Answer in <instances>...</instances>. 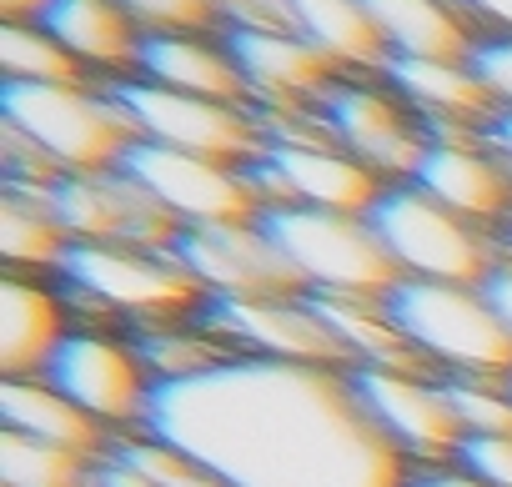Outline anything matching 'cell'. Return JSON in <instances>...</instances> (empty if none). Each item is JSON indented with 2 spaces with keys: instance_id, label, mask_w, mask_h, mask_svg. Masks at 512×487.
<instances>
[{
  "instance_id": "obj_8",
  "label": "cell",
  "mask_w": 512,
  "mask_h": 487,
  "mask_svg": "<svg viewBox=\"0 0 512 487\" xmlns=\"http://www.w3.org/2000/svg\"><path fill=\"white\" fill-rule=\"evenodd\" d=\"M312 116L322 126V136L332 146H342L352 161H362L372 176H382L387 186L412 181L422 151H427V126L402 106L397 91H387L382 81H352L337 76L317 101Z\"/></svg>"
},
{
  "instance_id": "obj_2",
  "label": "cell",
  "mask_w": 512,
  "mask_h": 487,
  "mask_svg": "<svg viewBox=\"0 0 512 487\" xmlns=\"http://www.w3.org/2000/svg\"><path fill=\"white\" fill-rule=\"evenodd\" d=\"M0 126L31 141L56 171H116L136 141L111 91L86 81H6Z\"/></svg>"
},
{
  "instance_id": "obj_6",
  "label": "cell",
  "mask_w": 512,
  "mask_h": 487,
  "mask_svg": "<svg viewBox=\"0 0 512 487\" xmlns=\"http://www.w3.org/2000/svg\"><path fill=\"white\" fill-rule=\"evenodd\" d=\"M61 287L71 297H86L101 312L136 317V322H176L196 317L201 287L176 262V252L156 247H96V241H71L61 267Z\"/></svg>"
},
{
  "instance_id": "obj_27",
  "label": "cell",
  "mask_w": 512,
  "mask_h": 487,
  "mask_svg": "<svg viewBox=\"0 0 512 487\" xmlns=\"http://www.w3.org/2000/svg\"><path fill=\"white\" fill-rule=\"evenodd\" d=\"M96 457L6 432L0 437V487H91Z\"/></svg>"
},
{
  "instance_id": "obj_4",
  "label": "cell",
  "mask_w": 512,
  "mask_h": 487,
  "mask_svg": "<svg viewBox=\"0 0 512 487\" xmlns=\"http://www.w3.org/2000/svg\"><path fill=\"white\" fill-rule=\"evenodd\" d=\"M262 226L292 262L307 292L317 297H367L382 302L402 272L392 267L387 247L377 241L367 216L342 211H312V206H272L262 211Z\"/></svg>"
},
{
  "instance_id": "obj_1",
  "label": "cell",
  "mask_w": 512,
  "mask_h": 487,
  "mask_svg": "<svg viewBox=\"0 0 512 487\" xmlns=\"http://www.w3.org/2000/svg\"><path fill=\"white\" fill-rule=\"evenodd\" d=\"M136 432L186 452L216 487H402L407 462L362 412L347 367L221 357L151 382Z\"/></svg>"
},
{
  "instance_id": "obj_21",
  "label": "cell",
  "mask_w": 512,
  "mask_h": 487,
  "mask_svg": "<svg viewBox=\"0 0 512 487\" xmlns=\"http://www.w3.org/2000/svg\"><path fill=\"white\" fill-rule=\"evenodd\" d=\"M61 337L66 317L56 292L41 277L6 272V282H0V367H6V377H41Z\"/></svg>"
},
{
  "instance_id": "obj_7",
  "label": "cell",
  "mask_w": 512,
  "mask_h": 487,
  "mask_svg": "<svg viewBox=\"0 0 512 487\" xmlns=\"http://www.w3.org/2000/svg\"><path fill=\"white\" fill-rule=\"evenodd\" d=\"M246 181L272 206H312V211H342V216H367L377 196L387 191L382 176H372L362 161H352L342 146L327 136H292V141H262L246 161Z\"/></svg>"
},
{
  "instance_id": "obj_9",
  "label": "cell",
  "mask_w": 512,
  "mask_h": 487,
  "mask_svg": "<svg viewBox=\"0 0 512 487\" xmlns=\"http://www.w3.org/2000/svg\"><path fill=\"white\" fill-rule=\"evenodd\" d=\"M106 91L121 106V116L131 121L136 141H156V146L231 161V166H246L262 151V126H256V111H246V106H221V101L161 91L141 76L111 81Z\"/></svg>"
},
{
  "instance_id": "obj_22",
  "label": "cell",
  "mask_w": 512,
  "mask_h": 487,
  "mask_svg": "<svg viewBox=\"0 0 512 487\" xmlns=\"http://www.w3.org/2000/svg\"><path fill=\"white\" fill-rule=\"evenodd\" d=\"M387 56L417 61H467L477 31L452 0H362Z\"/></svg>"
},
{
  "instance_id": "obj_19",
  "label": "cell",
  "mask_w": 512,
  "mask_h": 487,
  "mask_svg": "<svg viewBox=\"0 0 512 487\" xmlns=\"http://www.w3.org/2000/svg\"><path fill=\"white\" fill-rule=\"evenodd\" d=\"M136 76L161 86V91H181V96H201V101H221V106H246V81H241L231 51L221 46V36H206V31L146 36L141 56H136Z\"/></svg>"
},
{
  "instance_id": "obj_31",
  "label": "cell",
  "mask_w": 512,
  "mask_h": 487,
  "mask_svg": "<svg viewBox=\"0 0 512 487\" xmlns=\"http://www.w3.org/2000/svg\"><path fill=\"white\" fill-rule=\"evenodd\" d=\"M131 11V21L146 36H166V31H206L216 26L211 0H121Z\"/></svg>"
},
{
  "instance_id": "obj_32",
  "label": "cell",
  "mask_w": 512,
  "mask_h": 487,
  "mask_svg": "<svg viewBox=\"0 0 512 487\" xmlns=\"http://www.w3.org/2000/svg\"><path fill=\"white\" fill-rule=\"evenodd\" d=\"M467 66L477 71V81H482V91L492 96V106H497V111H512V36H487V31H477Z\"/></svg>"
},
{
  "instance_id": "obj_17",
  "label": "cell",
  "mask_w": 512,
  "mask_h": 487,
  "mask_svg": "<svg viewBox=\"0 0 512 487\" xmlns=\"http://www.w3.org/2000/svg\"><path fill=\"white\" fill-rule=\"evenodd\" d=\"M221 46L231 51V61H236L241 81H246V96L262 101V111H272V106H312L337 81V66L327 56H317L297 31L236 26V31H221Z\"/></svg>"
},
{
  "instance_id": "obj_34",
  "label": "cell",
  "mask_w": 512,
  "mask_h": 487,
  "mask_svg": "<svg viewBox=\"0 0 512 487\" xmlns=\"http://www.w3.org/2000/svg\"><path fill=\"white\" fill-rule=\"evenodd\" d=\"M221 31L251 26V31H287V0H211Z\"/></svg>"
},
{
  "instance_id": "obj_25",
  "label": "cell",
  "mask_w": 512,
  "mask_h": 487,
  "mask_svg": "<svg viewBox=\"0 0 512 487\" xmlns=\"http://www.w3.org/2000/svg\"><path fill=\"white\" fill-rule=\"evenodd\" d=\"M312 312L322 317V327L332 332L337 352L347 367H402V372H422V357L402 342V332L392 327L382 302L367 297H317L307 292Z\"/></svg>"
},
{
  "instance_id": "obj_37",
  "label": "cell",
  "mask_w": 512,
  "mask_h": 487,
  "mask_svg": "<svg viewBox=\"0 0 512 487\" xmlns=\"http://www.w3.org/2000/svg\"><path fill=\"white\" fill-rule=\"evenodd\" d=\"M402 487H487V482H477L472 472H462L452 462V467H412Z\"/></svg>"
},
{
  "instance_id": "obj_12",
  "label": "cell",
  "mask_w": 512,
  "mask_h": 487,
  "mask_svg": "<svg viewBox=\"0 0 512 487\" xmlns=\"http://www.w3.org/2000/svg\"><path fill=\"white\" fill-rule=\"evenodd\" d=\"M347 382L372 417V427L392 442L402 462L442 467L462 447V427L442 397L437 377L402 372V367H347Z\"/></svg>"
},
{
  "instance_id": "obj_15",
  "label": "cell",
  "mask_w": 512,
  "mask_h": 487,
  "mask_svg": "<svg viewBox=\"0 0 512 487\" xmlns=\"http://www.w3.org/2000/svg\"><path fill=\"white\" fill-rule=\"evenodd\" d=\"M41 382L56 387L66 402H76L101 427H131V432H136L146 392H151V377H146L141 357L131 352V342H116L91 327L61 337Z\"/></svg>"
},
{
  "instance_id": "obj_29",
  "label": "cell",
  "mask_w": 512,
  "mask_h": 487,
  "mask_svg": "<svg viewBox=\"0 0 512 487\" xmlns=\"http://www.w3.org/2000/svg\"><path fill=\"white\" fill-rule=\"evenodd\" d=\"M462 437H507L512 432V387L497 377H437Z\"/></svg>"
},
{
  "instance_id": "obj_36",
  "label": "cell",
  "mask_w": 512,
  "mask_h": 487,
  "mask_svg": "<svg viewBox=\"0 0 512 487\" xmlns=\"http://www.w3.org/2000/svg\"><path fill=\"white\" fill-rule=\"evenodd\" d=\"M452 6L472 21L487 26V36H512V0H452Z\"/></svg>"
},
{
  "instance_id": "obj_35",
  "label": "cell",
  "mask_w": 512,
  "mask_h": 487,
  "mask_svg": "<svg viewBox=\"0 0 512 487\" xmlns=\"http://www.w3.org/2000/svg\"><path fill=\"white\" fill-rule=\"evenodd\" d=\"M482 297H487V307L497 312V322L512 337V257H497V267L482 277Z\"/></svg>"
},
{
  "instance_id": "obj_28",
  "label": "cell",
  "mask_w": 512,
  "mask_h": 487,
  "mask_svg": "<svg viewBox=\"0 0 512 487\" xmlns=\"http://www.w3.org/2000/svg\"><path fill=\"white\" fill-rule=\"evenodd\" d=\"M0 66H6V81H86L81 61H71L66 46L51 41L31 21H6V31H0Z\"/></svg>"
},
{
  "instance_id": "obj_30",
  "label": "cell",
  "mask_w": 512,
  "mask_h": 487,
  "mask_svg": "<svg viewBox=\"0 0 512 487\" xmlns=\"http://www.w3.org/2000/svg\"><path fill=\"white\" fill-rule=\"evenodd\" d=\"M101 457H111V462H126L131 472H141V477H151L156 487H216L186 452H176V447H166V442H156V437H146V432H126V437H111L106 442V452Z\"/></svg>"
},
{
  "instance_id": "obj_38",
  "label": "cell",
  "mask_w": 512,
  "mask_h": 487,
  "mask_svg": "<svg viewBox=\"0 0 512 487\" xmlns=\"http://www.w3.org/2000/svg\"><path fill=\"white\" fill-rule=\"evenodd\" d=\"M482 141H487L492 156L512 171V111H492V121L482 126Z\"/></svg>"
},
{
  "instance_id": "obj_3",
  "label": "cell",
  "mask_w": 512,
  "mask_h": 487,
  "mask_svg": "<svg viewBox=\"0 0 512 487\" xmlns=\"http://www.w3.org/2000/svg\"><path fill=\"white\" fill-rule=\"evenodd\" d=\"M382 307L402 342L442 377H512V337L487 307L482 287L402 277Z\"/></svg>"
},
{
  "instance_id": "obj_20",
  "label": "cell",
  "mask_w": 512,
  "mask_h": 487,
  "mask_svg": "<svg viewBox=\"0 0 512 487\" xmlns=\"http://www.w3.org/2000/svg\"><path fill=\"white\" fill-rule=\"evenodd\" d=\"M31 26H41L51 41H61L66 56L81 61V71H116L121 81L136 76L146 31L131 21L121 0H51Z\"/></svg>"
},
{
  "instance_id": "obj_33",
  "label": "cell",
  "mask_w": 512,
  "mask_h": 487,
  "mask_svg": "<svg viewBox=\"0 0 512 487\" xmlns=\"http://www.w3.org/2000/svg\"><path fill=\"white\" fill-rule=\"evenodd\" d=\"M452 462L487 487H512V432L507 437H462Z\"/></svg>"
},
{
  "instance_id": "obj_40",
  "label": "cell",
  "mask_w": 512,
  "mask_h": 487,
  "mask_svg": "<svg viewBox=\"0 0 512 487\" xmlns=\"http://www.w3.org/2000/svg\"><path fill=\"white\" fill-rule=\"evenodd\" d=\"M502 247H507V257H512V216L502 221Z\"/></svg>"
},
{
  "instance_id": "obj_10",
  "label": "cell",
  "mask_w": 512,
  "mask_h": 487,
  "mask_svg": "<svg viewBox=\"0 0 512 487\" xmlns=\"http://www.w3.org/2000/svg\"><path fill=\"white\" fill-rule=\"evenodd\" d=\"M116 171L131 176L176 226H221V221L262 216V201H256L246 181V166H231V161L171 151L156 141H131Z\"/></svg>"
},
{
  "instance_id": "obj_11",
  "label": "cell",
  "mask_w": 512,
  "mask_h": 487,
  "mask_svg": "<svg viewBox=\"0 0 512 487\" xmlns=\"http://www.w3.org/2000/svg\"><path fill=\"white\" fill-rule=\"evenodd\" d=\"M171 252L196 277V287L206 297H241V302L307 297L302 277L282 257V247L262 226V216L256 221H221V226H181Z\"/></svg>"
},
{
  "instance_id": "obj_24",
  "label": "cell",
  "mask_w": 512,
  "mask_h": 487,
  "mask_svg": "<svg viewBox=\"0 0 512 487\" xmlns=\"http://www.w3.org/2000/svg\"><path fill=\"white\" fill-rule=\"evenodd\" d=\"M287 31H297L317 56H327L337 76L377 71L387 61V46L362 0H287Z\"/></svg>"
},
{
  "instance_id": "obj_16",
  "label": "cell",
  "mask_w": 512,
  "mask_h": 487,
  "mask_svg": "<svg viewBox=\"0 0 512 487\" xmlns=\"http://www.w3.org/2000/svg\"><path fill=\"white\" fill-rule=\"evenodd\" d=\"M412 186L457 211L472 226H492L512 216V171L492 156V146L477 136H432Z\"/></svg>"
},
{
  "instance_id": "obj_13",
  "label": "cell",
  "mask_w": 512,
  "mask_h": 487,
  "mask_svg": "<svg viewBox=\"0 0 512 487\" xmlns=\"http://www.w3.org/2000/svg\"><path fill=\"white\" fill-rule=\"evenodd\" d=\"M66 241H96V247H156L171 252L181 226L121 171H66L46 191Z\"/></svg>"
},
{
  "instance_id": "obj_14",
  "label": "cell",
  "mask_w": 512,
  "mask_h": 487,
  "mask_svg": "<svg viewBox=\"0 0 512 487\" xmlns=\"http://www.w3.org/2000/svg\"><path fill=\"white\" fill-rule=\"evenodd\" d=\"M206 337H216L226 352L241 357H272V362H317V367H347L332 332L312 312L307 297H267V302H241V297H201L191 317Z\"/></svg>"
},
{
  "instance_id": "obj_39",
  "label": "cell",
  "mask_w": 512,
  "mask_h": 487,
  "mask_svg": "<svg viewBox=\"0 0 512 487\" xmlns=\"http://www.w3.org/2000/svg\"><path fill=\"white\" fill-rule=\"evenodd\" d=\"M46 6H51V0H0V11H6V21H36Z\"/></svg>"
},
{
  "instance_id": "obj_26",
  "label": "cell",
  "mask_w": 512,
  "mask_h": 487,
  "mask_svg": "<svg viewBox=\"0 0 512 487\" xmlns=\"http://www.w3.org/2000/svg\"><path fill=\"white\" fill-rule=\"evenodd\" d=\"M66 231L46 201V191H26V186H6L0 201V257L16 277H41L56 272L66 257Z\"/></svg>"
},
{
  "instance_id": "obj_5",
  "label": "cell",
  "mask_w": 512,
  "mask_h": 487,
  "mask_svg": "<svg viewBox=\"0 0 512 487\" xmlns=\"http://www.w3.org/2000/svg\"><path fill=\"white\" fill-rule=\"evenodd\" d=\"M367 221L387 247L392 267L412 282L482 287V277L497 267L492 236L482 226L462 221L457 211H447L442 201H432L427 191H417L412 181L387 186L377 196V206L367 211Z\"/></svg>"
},
{
  "instance_id": "obj_23",
  "label": "cell",
  "mask_w": 512,
  "mask_h": 487,
  "mask_svg": "<svg viewBox=\"0 0 512 487\" xmlns=\"http://www.w3.org/2000/svg\"><path fill=\"white\" fill-rule=\"evenodd\" d=\"M0 417L6 432L81 452V457H101L106 452V427L96 417H86L76 402H66L56 387H46L41 377H6L0 387Z\"/></svg>"
},
{
  "instance_id": "obj_41",
  "label": "cell",
  "mask_w": 512,
  "mask_h": 487,
  "mask_svg": "<svg viewBox=\"0 0 512 487\" xmlns=\"http://www.w3.org/2000/svg\"><path fill=\"white\" fill-rule=\"evenodd\" d=\"M507 387H512V377H507Z\"/></svg>"
},
{
  "instance_id": "obj_18",
  "label": "cell",
  "mask_w": 512,
  "mask_h": 487,
  "mask_svg": "<svg viewBox=\"0 0 512 487\" xmlns=\"http://www.w3.org/2000/svg\"><path fill=\"white\" fill-rule=\"evenodd\" d=\"M377 81L387 91L402 96V106L427 126V131H447L452 126H487L492 121V96L482 91L477 71L467 61H417V56H387L377 66Z\"/></svg>"
}]
</instances>
